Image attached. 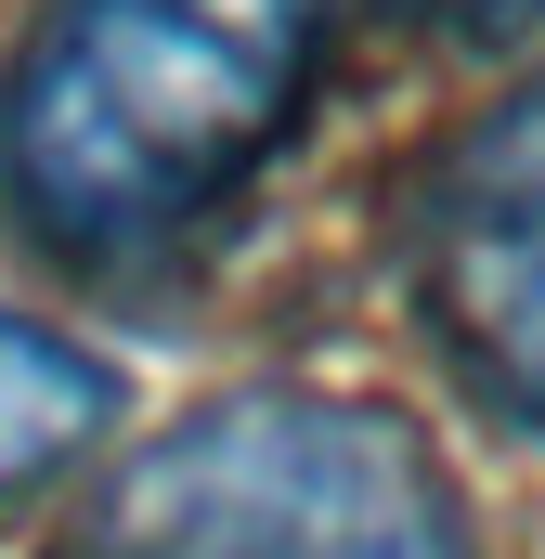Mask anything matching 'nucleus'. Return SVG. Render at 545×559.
Listing matches in <instances>:
<instances>
[{
    "mask_svg": "<svg viewBox=\"0 0 545 559\" xmlns=\"http://www.w3.org/2000/svg\"><path fill=\"white\" fill-rule=\"evenodd\" d=\"M105 429H118V365L78 352L52 312L0 299V508L39 495V481H65Z\"/></svg>",
    "mask_w": 545,
    "mask_h": 559,
    "instance_id": "4",
    "label": "nucleus"
},
{
    "mask_svg": "<svg viewBox=\"0 0 545 559\" xmlns=\"http://www.w3.org/2000/svg\"><path fill=\"white\" fill-rule=\"evenodd\" d=\"M390 235H403V299L428 352L494 417L545 429V79L494 92L415 156Z\"/></svg>",
    "mask_w": 545,
    "mask_h": 559,
    "instance_id": "3",
    "label": "nucleus"
},
{
    "mask_svg": "<svg viewBox=\"0 0 545 559\" xmlns=\"http://www.w3.org/2000/svg\"><path fill=\"white\" fill-rule=\"evenodd\" d=\"M364 0H52L0 66V209L65 261L208 235L312 131Z\"/></svg>",
    "mask_w": 545,
    "mask_h": 559,
    "instance_id": "1",
    "label": "nucleus"
},
{
    "mask_svg": "<svg viewBox=\"0 0 545 559\" xmlns=\"http://www.w3.org/2000/svg\"><path fill=\"white\" fill-rule=\"evenodd\" d=\"M39 559H481V534L415 417L261 378L118 442Z\"/></svg>",
    "mask_w": 545,
    "mask_h": 559,
    "instance_id": "2",
    "label": "nucleus"
}]
</instances>
